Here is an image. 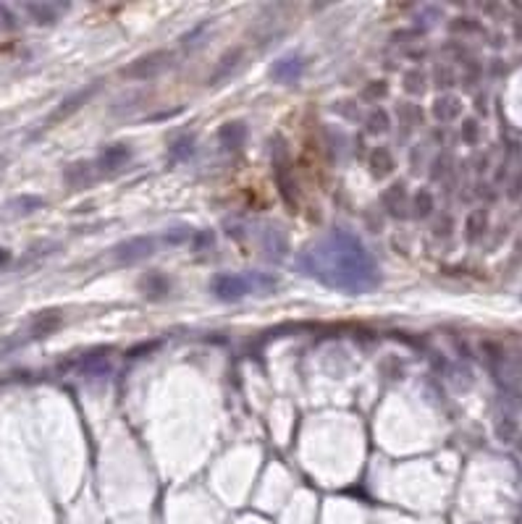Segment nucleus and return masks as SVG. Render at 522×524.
<instances>
[{
  "label": "nucleus",
  "instance_id": "nucleus-29",
  "mask_svg": "<svg viewBox=\"0 0 522 524\" xmlns=\"http://www.w3.org/2000/svg\"><path fill=\"white\" fill-rule=\"evenodd\" d=\"M451 29H454V32H481V26L475 24V21H454Z\"/></svg>",
  "mask_w": 522,
  "mask_h": 524
},
{
  "label": "nucleus",
  "instance_id": "nucleus-25",
  "mask_svg": "<svg viewBox=\"0 0 522 524\" xmlns=\"http://www.w3.org/2000/svg\"><path fill=\"white\" fill-rule=\"evenodd\" d=\"M213 242H215V234H213V231H195V234H192V250H208Z\"/></svg>",
  "mask_w": 522,
  "mask_h": 524
},
{
  "label": "nucleus",
  "instance_id": "nucleus-13",
  "mask_svg": "<svg viewBox=\"0 0 522 524\" xmlns=\"http://www.w3.org/2000/svg\"><path fill=\"white\" fill-rule=\"evenodd\" d=\"M142 291H145V297L147 299H163L168 291H171V283H168V278L160 273H150L142 278Z\"/></svg>",
  "mask_w": 522,
  "mask_h": 524
},
{
  "label": "nucleus",
  "instance_id": "nucleus-28",
  "mask_svg": "<svg viewBox=\"0 0 522 524\" xmlns=\"http://www.w3.org/2000/svg\"><path fill=\"white\" fill-rule=\"evenodd\" d=\"M189 234H192V231H189L187 226H179V228H176V231H173V234H171V231H168V236H165V242H168V244H181Z\"/></svg>",
  "mask_w": 522,
  "mask_h": 524
},
{
  "label": "nucleus",
  "instance_id": "nucleus-4",
  "mask_svg": "<svg viewBox=\"0 0 522 524\" xmlns=\"http://www.w3.org/2000/svg\"><path fill=\"white\" fill-rule=\"evenodd\" d=\"M100 87H103V79H95V81H90L87 87L76 89L73 95L66 97L63 103L58 105L56 111H53V113H50L48 118H45V126H48V129H50V126H56V123L66 121V118H71V115L76 113V111H82L84 105H87V103H90V100H92V97L98 95Z\"/></svg>",
  "mask_w": 522,
  "mask_h": 524
},
{
  "label": "nucleus",
  "instance_id": "nucleus-10",
  "mask_svg": "<svg viewBox=\"0 0 522 524\" xmlns=\"http://www.w3.org/2000/svg\"><path fill=\"white\" fill-rule=\"evenodd\" d=\"M63 181L71 186V189H84V186L92 181V165L90 163H71V165L63 170Z\"/></svg>",
  "mask_w": 522,
  "mask_h": 524
},
{
  "label": "nucleus",
  "instance_id": "nucleus-19",
  "mask_svg": "<svg viewBox=\"0 0 522 524\" xmlns=\"http://www.w3.org/2000/svg\"><path fill=\"white\" fill-rule=\"evenodd\" d=\"M386 92H389V84H386V81H370V84L359 92V100H362V103H378Z\"/></svg>",
  "mask_w": 522,
  "mask_h": 524
},
{
  "label": "nucleus",
  "instance_id": "nucleus-22",
  "mask_svg": "<svg viewBox=\"0 0 522 524\" xmlns=\"http://www.w3.org/2000/svg\"><path fill=\"white\" fill-rule=\"evenodd\" d=\"M404 79H407L404 81V89H407L409 95H420V92L425 89V76L420 71H409Z\"/></svg>",
  "mask_w": 522,
  "mask_h": 524
},
{
  "label": "nucleus",
  "instance_id": "nucleus-9",
  "mask_svg": "<svg viewBox=\"0 0 522 524\" xmlns=\"http://www.w3.org/2000/svg\"><path fill=\"white\" fill-rule=\"evenodd\" d=\"M218 142L226 150H239L247 142V126L242 121H229L218 129Z\"/></svg>",
  "mask_w": 522,
  "mask_h": 524
},
{
  "label": "nucleus",
  "instance_id": "nucleus-31",
  "mask_svg": "<svg viewBox=\"0 0 522 524\" xmlns=\"http://www.w3.org/2000/svg\"><path fill=\"white\" fill-rule=\"evenodd\" d=\"M6 260H9V252H6V250H0V262H6Z\"/></svg>",
  "mask_w": 522,
  "mask_h": 524
},
{
  "label": "nucleus",
  "instance_id": "nucleus-1",
  "mask_svg": "<svg viewBox=\"0 0 522 524\" xmlns=\"http://www.w3.org/2000/svg\"><path fill=\"white\" fill-rule=\"evenodd\" d=\"M297 265L304 275L331 289L347 294H365L381 283L376 260L370 257L365 244L347 231H334L318 244L297 255Z\"/></svg>",
  "mask_w": 522,
  "mask_h": 524
},
{
  "label": "nucleus",
  "instance_id": "nucleus-8",
  "mask_svg": "<svg viewBox=\"0 0 522 524\" xmlns=\"http://www.w3.org/2000/svg\"><path fill=\"white\" fill-rule=\"evenodd\" d=\"M304 71V61L300 56H286L281 58V61H276L273 63V68H270V76L276 81H281V84H292V81H297L300 76H302Z\"/></svg>",
  "mask_w": 522,
  "mask_h": 524
},
{
  "label": "nucleus",
  "instance_id": "nucleus-18",
  "mask_svg": "<svg viewBox=\"0 0 522 524\" xmlns=\"http://www.w3.org/2000/svg\"><path fill=\"white\" fill-rule=\"evenodd\" d=\"M404 197H407V189H404V184H392L389 189L384 192V205L386 207H392L394 212H396V207H399L401 202H404Z\"/></svg>",
  "mask_w": 522,
  "mask_h": 524
},
{
  "label": "nucleus",
  "instance_id": "nucleus-7",
  "mask_svg": "<svg viewBox=\"0 0 522 524\" xmlns=\"http://www.w3.org/2000/svg\"><path fill=\"white\" fill-rule=\"evenodd\" d=\"M129 160H131V150L126 145H108L103 150V155H100L98 170L100 173H116V170L123 168Z\"/></svg>",
  "mask_w": 522,
  "mask_h": 524
},
{
  "label": "nucleus",
  "instance_id": "nucleus-24",
  "mask_svg": "<svg viewBox=\"0 0 522 524\" xmlns=\"http://www.w3.org/2000/svg\"><path fill=\"white\" fill-rule=\"evenodd\" d=\"M399 118H404V123H417L423 118V111L412 103H404V105H399Z\"/></svg>",
  "mask_w": 522,
  "mask_h": 524
},
{
  "label": "nucleus",
  "instance_id": "nucleus-2",
  "mask_svg": "<svg viewBox=\"0 0 522 524\" xmlns=\"http://www.w3.org/2000/svg\"><path fill=\"white\" fill-rule=\"evenodd\" d=\"M252 286H257L255 275H239V273H218L210 281V291L220 302H239L245 299Z\"/></svg>",
  "mask_w": 522,
  "mask_h": 524
},
{
  "label": "nucleus",
  "instance_id": "nucleus-3",
  "mask_svg": "<svg viewBox=\"0 0 522 524\" xmlns=\"http://www.w3.org/2000/svg\"><path fill=\"white\" fill-rule=\"evenodd\" d=\"M171 63H173V56L168 50H155V53H150V56H142V58H137V61H131L129 66H123L121 73L126 79L145 81V79L160 76Z\"/></svg>",
  "mask_w": 522,
  "mask_h": 524
},
{
  "label": "nucleus",
  "instance_id": "nucleus-5",
  "mask_svg": "<svg viewBox=\"0 0 522 524\" xmlns=\"http://www.w3.org/2000/svg\"><path fill=\"white\" fill-rule=\"evenodd\" d=\"M155 236H131L126 242L116 244L113 260L118 265H137L155 252Z\"/></svg>",
  "mask_w": 522,
  "mask_h": 524
},
{
  "label": "nucleus",
  "instance_id": "nucleus-23",
  "mask_svg": "<svg viewBox=\"0 0 522 524\" xmlns=\"http://www.w3.org/2000/svg\"><path fill=\"white\" fill-rule=\"evenodd\" d=\"M478 137H481V126H478V121H475V118H467V121L462 123V139H465L467 145H475Z\"/></svg>",
  "mask_w": 522,
  "mask_h": 524
},
{
  "label": "nucleus",
  "instance_id": "nucleus-17",
  "mask_svg": "<svg viewBox=\"0 0 522 524\" xmlns=\"http://www.w3.org/2000/svg\"><path fill=\"white\" fill-rule=\"evenodd\" d=\"M16 215H29V212H34V210L42 207V200L40 197H32V194H24V197H19V200H14L9 205Z\"/></svg>",
  "mask_w": 522,
  "mask_h": 524
},
{
  "label": "nucleus",
  "instance_id": "nucleus-6",
  "mask_svg": "<svg viewBox=\"0 0 522 524\" xmlns=\"http://www.w3.org/2000/svg\"><path fill=\"white\" fill-rule=\"evenodd\" d=\"M242 58H245V50L242 48H234V50H229V53H223L220 61L215 63V68L210 71V76H208V84H210V87H218L223 81H229L231 76H234V71L239 68V63H242Z\"/></svg>",
  "mask_w": 522,
  "mask_h": 524
},
{
  "label": "nucleus",
  "instance_id": "nucleus-21",
  "mask_svg": "<svg viewBox=\"0 0 522 524\" xmlns=\"http://www.w3.org/2000/svg\"><path fill=\"white\" fill-rule=\"evenodd\" d=\"M433 210V194L431 192H420L415 197V215L417 218H428Z\"/></svg>",
  "mask_w": 522,
  "mask_h": 524
},
{
  "label": "nucleus",
  "instance_id": "nucleus-16",
  "mask_svg": "<svg viewBox=\"0 0 522 524\" xmlns=\"http://www.w3.org/2000/svg\"><path fill=\"white\" fill-rule=\"evenodd\" d=\"M192 153H195V139L181 137L179 142H173L171 150H168V160L181 163V160H187V158H192Z\"/></svg>",
  "mask_w": 522,
  "mask_h": 524
},
{
  "label": "nucleus",
  "instance_id": "nucleus-11",
  "mask_svg": "<svg viewBox=\"0 0 522 524\" xmlns=\"http://www.w3.org/2000/svg\"><path fill=\"white\" fill-rule=\"evenodd\" d=\"M459 113H462V103H459L457 97H439V100L433 103V115H436L441 123L454 121V118H459Z\"/></svg>",
  "mask_w": 522,
  "mask_h": 524
},
{
  "label": "nucleus",
  "instance_id": "nucleus-30",
  "mask_svg": "<svg viewBox=\"0 0 522 524\" xmlns=\"http://www.w3.org/2000/svg\"><path fill=\"white\" fill-rule=\"evenodd\" d=\"M439 84H441V87H444V84H446V87H449V84H451V71H449V68H446V71H444V68H439Z\"/></svg>",
  "mask_w": 522,
  "mask_h": 524
},
{
  "label": "nucleus",
  "instance_id": "nucleus-14",
  "mask_svg": "<svg viewBox=\"0 0 522 524\" xmlns=\"http://www.w3.org/2000/svg\"><path fill=\"white\" fill-rule=\"evenodd\" d=\"M394 170V158L386 147H378L370 153V173L376 178H386Z\"/></svg>",
  "mask_w": 522,
  "mask_h": 524
},
{
  "label": "nucleus",
  "instance_id": "nucleus-20",
  "mask_svg": "<svg viewBox=\"0 0 522 524\" xmlns=\"http://www.w3.org/2000/svg\"><path fill=\"white\" fill-rule=\"evenodd\" d=\"M367 131L370 134H384V131H389V113L386 111H373L370 118H367Z\"/></svg>",
  "mask_w": 522,
  "mask_h": 524
},
{
  "label": "nucleus",
  "instance_id": "nucleus-12",
  "mask_svg": "<svg viewBox=\"0 0 522 524\" xmlns=\"http://www.w3.org/2000/svg\"><path fill=\"white\" fill-rule=\"evenodd\" d=\"M26 11L32 14V19L37 24H56L61 14L66 11V6H56V3H32V6H26Z\"/></svg>",
  "mask_w": 522,
  "mask_h": 524
},
{
  "label": "nucleus",
  "instance_id": "nucleus-26",
  "mask_svg": "<svg viewBox=\"0 0 522 524\" xmlns=\"http://www.w3.org/2000/svg\"><path fill=\"white\" fill-rule=\"evenodd\" d=\"M496 433L501 441H512V438L517 436V422H514V419H501L496 425Z\"/></svg>",
  "mask_w": 522,
  "mask_h": 524
},
{
  "label": "nucleus",
  "instance_id": "nucleus-27",
  "mask_svg": "<svg viewBox=\"0 0 522 524\" xmlns=\"http://www.w3.org/2000/svg\"><path fill=\"white\" fill-rule=\"evenodd\" d=\"M158 346H160V341H145V344H139V346L129 349V354H126V356H131V359H134V356H142V354H147V351L158 349Z\"/></svg>",
  "mask_w": 522,
  "mask_h": 524
},
{
  "label": "nucleus",
  "instance_id": "nucleus-15",
  "mask_svg": "<svg viewBox=\"0 0 522 524\" xmlns=\"http://www.w3.org/2000/svg\"><path fill=\"white\" fill-rule=\"evenodd\" d=\"M486 228H488V212H486V210H473V212L467 215L465 236L470 242H478V239L486 234Z\"/></svg>",
  "mask_w": 522,
  "mask_h": 524
}]
</instances>
